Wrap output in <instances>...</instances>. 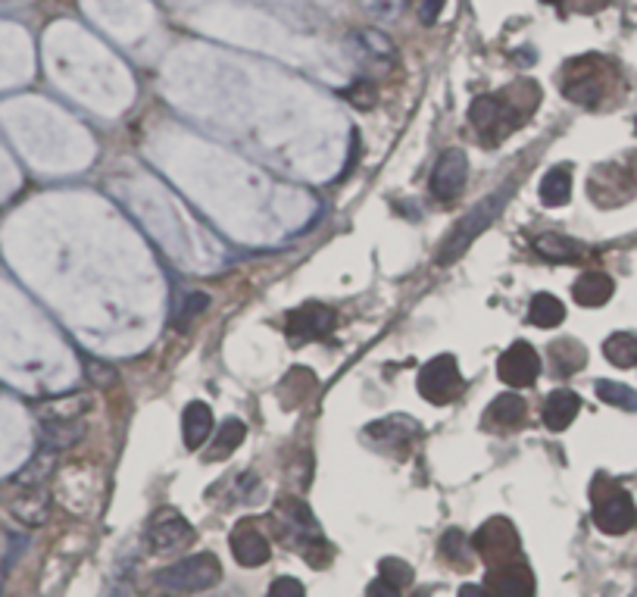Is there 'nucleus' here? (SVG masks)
Here are the masks:
<instances>
[{"label":"nucleus","instance_id":"obj_10","mask_svg":"<svg viewBox=\"0 0 637 597\" xmlns=\"http://www.w3.org/2000/svg\"><path fill=\"white\" fill-rule=\"evenodd\" d=\"M347 48L356 56V63L363 70H372V73H388L390 66L397 63L394 41L385 32H378V29H359V32H354L351 41H347Z\"/></svg>","mask_w":637,"mask_h":597},{"label":"nucleus","instance_id":"obj_8","mask_svg":"<svg viewBox=\"0 0 637 597\" xmlns=\"http://www.w3.org/2000/svg\"><path fill=\"white\" fill-rule=\"evenodd\" d=\"M195 542V528L188 525V520L173 507L157 510L150 516V525H147V544L154 554H173V551H181L188 544Z\"/></svg>","mask_w":637,"mask_h":597},{"label":"nucleus","instance_id":"obj_21","mask_svg":"<svg viewBox=\"0 0 637 597\" xmlns=\"http://www.w3.org/2000/svg\"><path fill=\"white\" fill-rule=\"evenodd\" d=\"M534 251L550 263H575L584 256V244H578L575 238L547 232V235L534 238Z\"/></svg>","mask_w":637,"mask_h":597},{"label":"nucleus","instance_id":"obj_24","mask_svg":"<svg viewBox=\"0 0 637 597\" xmlns=\"http://www.w3.org/2000/svg\"><path fill=\"white\" fill-rule=\"evenodd\" d=\"M568 198H572V166H553L541 181V203L566 207Z\"/></svg>","mask_w":637,"mask_h":597},{"label":"nucleus","instance_id":"obj_37","mask_svg":"<svg viewBox=\"0 0 637 597\" xmlns=\"http://www.w3.org/2000/svg\"><path fill=\"white\" fill-rule=\"evenodd\" d=\"M207 304H210V297H207L203 291H195V294H188V304H185V310L178 313V323L185 326V323H188L191 316H197V313L207 307Z\"/></svg>","mask_w":637,"mask_h":597},{"label":"nucleus","instance_id":"obj_15","mask_svg":"<svg viewBox=\"0 0 637 597\" xmlns=\"http://www.w3.org/2000/svg\"><path fill=\"white\" fill-rule=\"evenodd\" d=\"M419 434H422V429L409 417L375 419L369 429H366V438L375 441L378 448H404L409 441H416Z\"/></svg>","mask_w":637,"mask_h":597},{"label":"nucleus","instance_id":"obj_23","mask_svg":"<svg viewBox=\"0 0 637 597\" xmlns=\"http://www.w3.org/2000/svg\"><path fill=\"white\" fill-rule=\"evenodd\" d=\"M550 363H553L556 376H575L587 363V350L575 338H560L550 344Z\"/></svg>","mask_w":637,"mask_h":597},{"label":"nucleus","instance_id":"obj_12","mask_svg":"<svg viewBox=\"0 0 637 597\" xmlns=\"http://www.w3.org/2000/svg\"><path fill=\"white\" fill-rule=\"evenodd\" d=\"M497 373H500V379L507 381V385H513V388H529L541 376V357H537V350L529 342H519L510 350L500 354Z\"/></svg>","mask_w":637,"mask_h":597},{"label":"nucleus","instance_id":"obj_7","mask_svg":"<svg viewBox=\"0 0 637 597\" xmlns=\"http://www.w3.org/2000/svg\"><path fill=\"white\" fill-rule=\"evenodd\" d=\"M275 528H279V535H282L284 542L291 544V551L297 547L301 554L310 544L316 542V538H322L313 513H310V507H306L303 501H297V498H282V501H279V507H275Z\"/></svg>","mask_w":637,"mask_h":597},{"label":"nucleus","instance_id":"obj_20","mask_svg":"<svg viewBox=\"0 0 637 597\" xmlns=\"http://www.w3.org/2000/svg\"><path fill=\"white\" fill-rule=\"evenodd\" d=\"M82 422L79 419H41V441H44V451H63L72 448L79 438H82Z\"/></svg>","mask_w":637,"mask_h":597},{"label":"nucleus","instance_id":"obj_14","mask_svg":"<svg viewBox=\"0 0 637 597\" xmlns=\"http://www.w3.org/2000/svg\"><path fill=\"white\" fill-rule=\"evenodd\" d=\"M231 554H234V561L241 563V566L257 569V566H265V563H269L272 547H269V538L257 528V523H253V520H244V523L234 525V532H231Z\"/></svg>","mask_w":637,"mask_h":597},{"label":"nucleus","instance_id":"obj_32","mask_svg":"<svg viewBox=\"0 0 637 597\" xmlns=\"http://www.w3.org/2000/svg\"><path fill=\"white\" fill-rule=\"evenodd\" d=\"M91 407L88 398H72V400H60V404H48V407H41V413L44 419H79L85 410Z\"/></svg>","mask_w":637,"mask_h":597},{"label":"nucleus","instance_id":"obj_36","mask_svg":"<svg viewBox=\"0 0 637 597\" xmlns=\"http://www.w3.org/2000/svg\"><path fill=\"white\" fill-rule=\"evenodd\" d=\"M269 597H306L303 591V585L297 579H275L272 582V588H269Z\"/></svg>","mask_w":637,"mask_h":597},{"label":"nucleus","instance_id":"obj_30","mask_svg":"<svg viewBox=\"0 0 637 597\" xmlns=\"http://www.w3.org/2000/svg\"><path fill=\"white\" fill-rule=\"evenodd\" d=\"M378 579L388 582L390 588H407L413 585V566L404 561H397V557H385V561L378 563Z\"/></svg>","mask_w":637,"mask_h":597},{"label":"nucleus","instance_id":"obj_25","mask_svg":"<svg viewBox=\"0 0 637 597\" xmlns=\"http://www.w3.org/2000/svg\"><path fill=\"white\" fill-rule=\"evenodd\" d=\"M248 438V426L241 422V419H226L222 426H219V434L212 438V451L207 453V460L216 463V460H229L231 453L241 448V441Z\"/></svg>","mask_w":637,"mask_h":597},{"label":"nucleus","instance_id":"obj_2","mask_svg":"<svg viewBox=\"0 0 637 597\" xmlns=\"http://www.w3.org/2000/svg\"><path fill=\"white\" fill-rule=\"evenodd\" d=\"M513 91H500V94H484V97H476V104L469 109V119H472V128L481 138V145L494 147L500 145L503 138H510L515 128L522 126L529 119L534 107H522V101L510 97Z\"/></svg>","mask_w":637,"mask_h":597},{"label":"nucleus","instance_id":"obj_9","mask_svg":"<svg viewBox=\"0 0 637 597\" xmlns=\"http://www.w3.org/2000/svg\"><path fill=\"white\" fill-rule=\"evenodd\" d=\"M337 326V313L325 304H303L288 316V342L301 347L306 342H322L328 338Z\"/></svg>","mask_w":637,"mask_h":597},{"label":"nucleus","instance_id":"obj_39","mask_svg":"<svg viewBox=\"0 0 637 597\" xmlns=\"http://www.w3.org/2000/svg\"><path fill=\"white\" fill-rule=\"evenodd\" d=\"M366 597H400V591H397V588H390L388 582L375 579L369 585V591H366Z\"/></svg>","mask_w":637,"mask_h":597},{"label":"nucleus","instance_id":"obj_28","mask_svg":"<svg viewBox=\"0 0 637 597\" xmlns=\"http://www.w3.org/2000/svg\"><path fill=\"white\" fill-rule=\"evenodd\" d=\"M597 398L609 407H619V410H628V413H637V391L628 388V385H619V381H597Z\"/></svg>","mask_w":637,"mask_h":597},{"label":"nucleus","instance_id":"obj_33","mask_svg":"<svg viewBox=\"0 0 637 597\" xmlns=\"http://www.w3.org/2000/svg\"><path fill=\"white\" fill-rule=\"evenodd\" d=\"M369 10L378 19H397L404 17V10L409 7V0H366Z\"/></svg>","mask_w":637,"mask_h":597},{"label":"nucleus","instance_id":"obj_5","mask_svg":"<svg viewBox=\"0 0 637 597\" xmlns=\"http://www.w3.org/2000/svg\"><path fill=\"white\" fill-rule=\"evenodd\" d=\"M472 547L488 561V566H500V563H513L522 557V538L515 532V525L503 516H494L481 525L472 538Z\"/></svg>","mask_w":637,"mask_h":597},{"label":"nucleus","instance_id":"obj_38","mask_svg":"<svg viewBox=\"0 0 637 597\" xmlns=\"http://www.w3.org/2000/svg\"><path fill=\"white\" fill-rule=\"evenodd\" d=\"M443 13V0H419V19L425 25H435Z\"/></svg>","mask_w":637,"mask_h":597},{"label":"nucleus","instance_id":"obj_13","mask_svg":"<svg viewBox=\"0 0 637 597\" xmlns=\"http://www.w3.org/2000/svg\"><path fill=\"white\" fill-rule=\"evenodd\" d=\"M484 591L491 597H534V576L525 563H500L488 569Z\"/></svg>","mask_w":637,"mask_h":597},{"label":"nucleus","instance_id":"obj_4","mask_svg":"<svg viewBox=\"0 0 637 597\" xmlns=\"http://www.w3.org/2000/svg\"><path fill=\"white\" fill-rule=\"evenodd\" d=\"M510 191H513V185H507L503 191H494V195H488V198L476 203L466 217L457 222V229L447 235V241L441 244V254H438V266H450V263H457L462 254H466V248L476 241L491 222H494L500 213H503V207H507V198H510Z\"/></svg>","mask_w":637,"mask_h":597},{"label":"nucleus","instance_id":"obj_6","mask_svg":"<svg viewBox=\"0 0 637 597\" xmlns=\"http://www.w3.org/2000/svg\"><path fill=\"white\" fill-rule=\"evenodd\" d=\"M462 391V376L457 360L450 354H441L435 360H428L419 373V395H422L428 404H453L460 398Z\"/></svg>","mask_w":637,"mask_h":597},{"label":"nucleus","instance_id":"obj_1","mask_svg":"<svg viewBox=\"0 0 637 597\" xmlns=\"http://www.w3.org/2000/svg\"><path fill=\"white\" fill-rule=\"evenodd\" d=\"M222 579V563L216 554H195L185 561L173 563L166 569H157L147 579V591L154 597H191L210 591Z\"/></svg>","mask_w":637,"mask_h":597},{"label":"nucleus","instance_id":"obj_35","mask_svg":"<svg viewBox=\"0 0 637 597\" xmlns=\"http://www.w3.org/2000/svg\"><path fill=\"white\" fill-rule=\"evenodd\" d=\"M332 554H335V551H332V544L325 542V538H316V542L303 551V557H306L310 566H325V563L332 561Z\"/></svg>","mask_w":637,"mask_h":597},{"label":"nucleus","instance_id":"obj_34","mask_svg":"<svg viewBox=\"0 0 637 597\" xmlns=\"http://www.w3.org/2000/svg\"><path fill=\"white\" fill-rule=\"evenodd\" d=\"M344 97H347V101H351L354 107L369 109V107H375V85H369V82L363 78V82H356L354 88L347 91Z\"/></svg>","mask_w":637,"mask_h":597},{"label":"nucleus","instance_id":"obj_17","mask_svg":"<svg viewBox=\"0 0 637 597\" xmlns=\"http://www.w3.org/2000/svg\"><path fill=\"white\" fill-rule=\"evenodd\" d=\"M525 413H529V407H525V400L519 398V395H500L484 410V429H500V432L519 429L525 422Z\"/></svg>","mask_w":637,"mask_h":597},{"label":"nucleus","instance_id":"obj_19","mask_svg":"<svg viewBox=\"0 0 637 597\" xmlns=\"http://www.w3.org/2000/svg\"><path fill=\"white\" fill-rule=\"evenodd\" d=\"M210 432H212L210 407H207V404H200V400L188 404V407H185V417H181V434H185V444H188L191 451H197V448L210 438Z\"/></svg>","mask_w":637,"mask_h":597},{"label":"nucleus","instance_id":"obj_29","mask_svg":"<svg viewBox=\"0 0 637 597\" xmlns=\"http://www.w3.org/2000/svg\"><path fill=\"white\" fill-rule=\"evenodd\" d=\"M51 470H53V451H41L25 470L19 472L17 485H22V489H44V482H48Z\"/></svg>","mask_w":637,"mask_h":597},{"label":"nucleus","instance_id":"obj_16","mask_svg":"<svg viewBox=\"0 0 637 597\" xmlns=\"http://www.w3.org/2000/svg\"><path fill=\"white\" fill-rule=\"evenodd\" d=\"M578 410H582V398L575 395V391H568V388H560V391H553L547 400H544V426H547L550 432H566L568 426L575 422L578 417Z\"/></svg>","mask_w":637,"mask_h":597},{"label":"nucleus","instance_id":"obj_42","mask_svg":"<svg viewBox=\"0 0 637 597\" xmlns=\"http://www.w3.org/2000/svg\"><path fill=\"white\" fill-rule=\"evenodd\" d=\"M635 128H637V123H635Z\"/></svg>","mask_w":637,"mask_h":597},{"label":"nucleus","instance_id":"obj_27","mask_svg":"<svg viewBox=\"0 0 637 597\" xmlns=\"http://www.w3.org/2000/svg\"><path fill=\"white\" fill-rule=\"evenodd\" d=\"M603 357L619 369H631V366H637V338L628 332L609 335L603 344Z\"/></svg>","mask_w":637,"mask_h":597},{"label":"nucleus","instance_id":"obj_11","mask_svg":"<svg viewBox=\"0 0 637 597\" xmlns=\"http://www.w3.org/2000/svg\"><path fill=\"white\" fill-rule=\"evenodd\" d=\"M469 181V157L462 147H450L431 172V195L443 203L457 200Z\"/></svg>","mask_w":637,"mask_h":597},{"label":"nucleus","instance_id":"obj_18","mask_svg":"<svg viewBox=\"0 0 637 597\" xmlns=\"http://www.w3.org/2000/svg\"><path fill=\"white\" fill-rule=\"evenodd\" d=\"M613 291H616V282L606 272H584V275H578L575 289H572V297L582 307H603V304H609Z\"/></svg>","mask_w":637,"mask_h":597},{"label":"nucleus","instance_id":"obj_31","mask_svg":"<svg viewBox=\"0 0 637 597\" xmlns=\"http://www.w3.org/2000/svg\"><path fill=\"white\" fill-rule=\"evenodd\" d=\"M441 557L443 561L457 563V566H462V563H466V557H469V538L462 535L460 528H450V532H443Z\"/></svg>","mask_w":637,"mask_h":597},{"label":"nucleus","instance_id":"obj_41","mask_svg":"<svg viewBox=\"0 0 637 597\" xmlns=\"http://www.w3.org/2000/svg\"><path fill=\"white\" fill-rule=\"evenodd\" d=\"M0 561H3V542H0Z\"/></svg>","mask_w":637,"mask_h":597},{"label":"nucleus","instance_id":"obj_40","mask_svg":"<svg viewBox=\"0 0 637 597\" xmlns=\"http://www.w3.org/2000/svg\"><path fill=\"white\" fill-rule=\"evenodd\" d=\"M460 597H491L481 585H462L460 588Z\"/></svg>","mask_w":637,"mask_h":597},{"label":"nucleus","instance_id":"obj_26","mask_svg":"<svg viewBox=\"0 0 637 597\" xmlns=\"http://www.w3.org/2000/svg\"><path fill=\"white\" fill-rule=\"evenodd\" d=\"M566 320V307L553 294H534L529 307V323L537 328H556Z\"/></svg>","mask_w":637,"mask_h":597},{"label":"nucleus","instance_id":"obj_3","mask_svg":"<svg viewBox=\"0 0 637 597\" xmlns=\"http://www.w3.org/2000/svg\"><path fill=\"white\" fill-rule=\"evenodd\" d=\"M591 510H594V525L603 535H625L637 525V507L631 494L603 472H597L591 482Z\"/></svg>","mask_w":637,"mask_h":597},{"label":"nucleus","instance_id":"obj_22","mask_svg":"<svg viewBox=\"0 0 637 597\" xmlns=\"http://www.w3.org/2000/svg\"><path fill=\"white\" fill-rule=\"evenodd\" d=\"M13 516L19 523L25 525H44L48 520V510H51V501H48V491L44 489H22L19 498H13Z\"/></svg>","mask_w":637,"mask_h":597}]
</instances>
